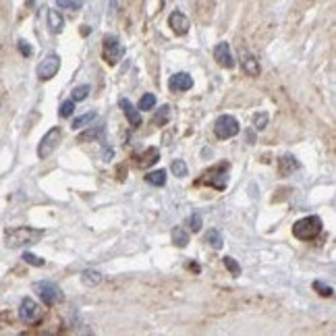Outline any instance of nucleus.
<instances>
[{"mask_svg": "<svg viewBox=\"0 0 336 336\" xmlns=\"http://www.w3.org/2000/svg\"><path fill=\"white\" fill-rule=\"evenodd\" d=\"M42 237H44V230L31 228V226H19V228H11L5 232V245L9 249H17L23 245H33Z\"/></svg>", "mask_w": 336, "mask_h": 336, "instance_id": "nucleus-1", "label": "nucleus"}, {"mask_svg": "<svg viewBox=\"0 0 336 336\" xmlns=\"http://www.w3.org/2000/svg\"><path fill=\"white\" fill-rule=\"evenodd\" d=\"M322 232V218L320 216H305L293 224V234L301 241H311Z\"/></svg>", "mask_w": 336, "mask_h": 336, "instance_id": "nucleus-2", "label": "nucleus"}, {"mask_svg": "<svg viewBox=\"0 0 336 336\" xmlns=\"http://www.w3.org/2000/svg\"><path fill=\"white\" fill-rule=\"evenodd\" d=\"M239 131H241L239 121L234 119V116H230V114L218 116L216 123H214V133H216L218 139H230V137L237 135Z\"/></svg>", "mask_w": 336, "mask_h": 336, "instance_id": "nucleus-3", "label": "nucleus"}, {"mask_svg": "<svg viewBox=\"0 0 336 336\" xmlns=\"http://www.w3.org/2000/svg\"><path fill=\"white\" fill-rule=\"evenodd\" d=\"M33 289H36L38 297L42 299V303L48 305V307H52V305L58 303V301H62V291L56 287L54 282H50V280L36 282V284H33Z\"/></svg>", "mask_w": 336, "mask_h": 336, "instance_id": "nucleus-4", "label": "nucleus"}, {"mask_svg": "<svg viewBox=\"0 0 336 336\" xmlns=\"http://www.w3.org/2000/svg\"><path fill=\"white\" fill-rule=\"evenodd\" d=\"M60 139H62V131H60V127H52V129H50V131L46 133V135L42 137V141H40V145H38V158H42V160L48 158V156L58 147Z\"/></svg>", "mask_w": 336, "mask_h": 336, "instance_id": "nucleus-5", "label": "nucleus"}, {"mask_svg": "<svg viewBox=\"0 0 336 336\" xmlns=\"http://www.w3.org/2000/svg\"><path fill=\"white\" fill-rule=\"evenodd\" d=\"M60 69V56L58 54H48L40 64H38V69H36V75L38 79L42 81H48V79H52Z\"/></svg>", "mask_w": 336, "mask_h": 336, "instance_id": "nucleus-6", "label": "nucleus"}, {"mask_svg": "<svg viewBox=\"0 0 336 336\" xmlns=\"http://www.w3.org/2000/svg\"><path fill=\"white\" fill-rule=\"evenodd\" d=\"M19 317H21V322H25V324H36V322H40V317H42V309H40V305L33 299L25 297L21 301V305H19Z\"/></svg>", "mask_w": 336, "mask_h": 336, "instance_id": "nucleus-7", "label": "nucleus"}, {"mask_svg": "<svg viewBox=\"0 0 336 336\" xmlns=\"http://www.w3.org/2000/svg\"><path fill=\"white\" fill-rule=\"evenodd\" d=\"M123 54H125L123 44L114 36H106L104 38V58H106V62L108 64H116L123 58Z\"/></svg>", "mask_w": 336, "mask_h": 336, "instance_id": "nucleus-8", "label": "nucleus"}, {"mask_svg": "<svg viewBox=\"0 0 336 336\" xmlns=\"http://www.w3.org/2000/svg\"><path fill=\"white\" fill-rule=\"evenodd\" d=\"M228 164H218L216 168H212V171L206 175L208 177V183L212 185V187H216V189H224L226 187V183H228Z\"/></svg>", "mask_w": 336, "mask_h": 336, "instance_id": "nucleus-9", "label": "nucleus"}, {"mask_svg": "<svg viewBox=\"0 0 336 336\" xmlns=\"http://www.w3.org/2000/svg\"><path fill=\"white\" fill-rule=\"evenodd\" d=\"M214 58H216V62L220 66H224V69H232V66H234V58L230 54V46L226 42H220L214 48Z\"/></svg>", "mask_w": 336, "mask_h": 336, "instance_id": "nucleus-10", "label": "nucleus"}, {"mask_svg": "<svg viewBox=\"0 0 336 336\" xmlns=\"http://www.w3.org/2000/svg\"><path fill=\"white\" fill-rule=\"evenodd\" d=\"M168 25L173 27V31L177 33V36H185V33L189 31V27H191L189 19H187V17H185L181 11H175L171 17H168Z\"/></svg>", "mask_w": 336, "mask_h": 336, "instance_id": "nucleus-11", "label": "nucleus"}, {"mask_svg": "<svg viewBox=\"0 0 336 336\" xmlns=\"http://www.w3.org/2000/svg\"><path fill=\"white\" fill-rule=\"evenodd\" d=\"M241 66H243V71L249 75V77H258L260 75V60L251 54V52H247V50H241Z\"/></svg>", "mask_w": 336, "mask_h": 336, "instance_id": "nucleus-12", "label": "nucleus"}, {"mask_svg": "<svg viewBox=\"0 0 336 336\" xmlns=\"http://www.w3.org/2000/svg\"><path fill=\"white\" fill-rule=\"evenodd\" d=\"M168 86H171L173 92H187V90L193 88V77L189 73H177V75L171 77Z\"/></svg>", "mask_w": 336, "mask_h": 336, "instance_id": "nucleus-13", "label": "nucleus"}, {"mask_svg": "<svg viewBox=\"0 0 336 336\" xmlns=\"http://www.w3.org/2000/svg\"><path fill=\"white\" fill-rule=\"evenodd\" d=\"M119 106H121V110L125 112V116L129 119V123H131L133 127H139V125H141V114L135 110V106L131 104V100L121 98V100H119Z\"/></svg>", "mask_w": 336, "mask_h": 336, "instance_id": "nucleus-14", "label": "nucleus"}, {"mask_svg": "<svg viewBox=\"0 0 336 336\" xmlns=\"http://www.w3.org/2000/svg\"><path fill=\"white\" fill-rule=\"evenodd\" d=\"M48 27H50V31H52V33H60L62 27H64L62 15H60L58 11H54V9L48 11Z\"/></svg>", "mask_w": 336, "mask_h": 336, "instance_id": "nucleus-15", "label": "nucleus"}, {"mask_svg": "<svg viewBox=\"0 0 336 336\" xmlns=\"http://www.w3.org/2000/svg\"><path fill=\"white\" fill-rule=\"evenodd\" d=\"M100 282H102V274H100L98 270H86L81 274V284H83V287H88V289L98 287Z\"/></svg>", "mask_w": 336, "mask_h": 336, "instance_id": "nucleus-16", "label": "nucleus"}, {"mask_svg": "<svg viewBox=\"0 0 336 336\" xmlns=\"http://www.w3.org/2000/svg\"><path fill=\"white\" fill-rule=\"evenodd\" d=\"M278 168H280V175H291L293 171H297L299 168V160L295 156H282V160L278 162Z\"/></svg>", "mask_w": 336, "mask_h": 336, "instance_id": "nucleus-17", "label": "nucleus"}, {"mask_svg": "<svg viewBox=\"0 0 336 336\" xmlns=\"http://www.w3.org/2000/svg\"><path fill=\"white\" fill-rule=\"evenodd\" d=\"M145 181L149 185H154V187H164V185H166V171L160 168V171L149 173V175H145Z\"/></svg>", "mask_w": 336, "mask_h": 336, "instance_id": "nucleus-18", "label": "nucleus"}, {"mask_svg": "<svg viewBox=\"0 0 336 336\" xmlns=\"http://www.w3.org/2000/svg\"><path fill=\"white\" fill-rule=\"evenodd\" d=\"M206 243H208V245H212L214 249H222V245H224L222 232L218 230V228H212V230L206 234Z\"/></svg>", "mask_w": 336, "mask_h": 336, "instance_id": "nucleus-19", "label": "nucleus"}, {"mask_svg": "<svg viewBox=\"0 0 336 336\" xmlns=\"http://www.w3.org/2000/svg\"><path fill=\"white\" fill-rule=\"evenodd\" d=\"M173 243H175L179 249H185V247L189 245V234L185 232L181 226H177V228L173 230Z\"/></svg>", "mask_w": 336, "mask_h": 336, "instance_id": "nucleus-20", "label": "nucleus"}, {"mask_svg": "<svg viewBox=\"0 0 336 336\" xmlns=\"http://www.w3.org/2000/svg\"><path fill=\"white\" fill-rule=\"evenodd\" d=\"M98 116V112L96 110H90V112H86V114H81V116H77V119L73 121V129L77 131V129H83V127H88L94 119Z\"/></svg>", "mask_w": 336, "mask_h": 336, "instance_id": "nucleus-21", "label": "nucleus"}, {"mask_svg": "<svg viewBox=\"0 0 336 336\" xmlns=\"http://www.w3.org/2000/svg\"><path fill=\"white\" fill-rule=\"evenodd\" d=\"M90 92H92L90 86H77V88H73V92H71V100H73V102H83V100L90 96Z\"/></svg>", "mask_w": 336, "mask_h": 336, "instance_id": "nucleus-22", "label": "nucleus"}, {"mask_svg": "<svg viewBox=\"0 0 336 336\" xmlns=\"http://www.w3.org/2000/svg\"><path fill=\"white\" fill-rule=\"evenodd\" d=\"M160 160V149L158 147H149L147 152H145V156H143V160H141V166H152V164H156Z\"/></svg>", "mask_w": 336, "mask_h": 336, "instance_id": "nucleus-23", "label": "nucleus"}, {"mask_svg": "<svg viewBox=\"0 0 336 336\" xmlns=\"http://www.w3.org/2000/svg\"><path fill=\"white\" fill-rule=\"evenodd\" d=\"M222 262H224V266L228 268V272H230L232 276H239V274H241V266H239V262L234 260V258L224 256V258H222Z\"/></svg>", "mask_w": 336, "mask_h": 336, "instance_id": "nucleus-24", "label": "nucleus"}, {"mask_svg": "<svg viewBox=\"0 0 336 336\" xmlns=\"http://www.w3.org/2000/svg\"><path fill=\"white\" fill-rule=\"evenodd\" d=\"M156 106V96L154 94H143L139 100V110H152Z\"/></svg>", "mask_w": 336, "mask_h": 336, "instance_id": "nucleus-25", "label": "nucleus"}, {"mask_svg": "<svg viewBox=\"0 0 336 336\" xmlns=\"http://www.w3.org/2000/svg\"><path fill=\"white\" fill-rule=\"evenodd\" d=\"M171 171L175 173V177L183 179V177H187V164H185V160H175L171 164Z\"/></svg>", "mask_w": 336, "mask_h": 336, "instance_id": "nucleus-26", "label": "nucleus"}, {"mask_svg": "<svg viewBox=\"0 0 336 336\" xmlns=\"http://www.w3.org/2000/svg\"><path fill=\"white\" fill-rule=\"evenodd\" d=\"M313 291H317V295H322V297H332L334 295L332 287H328V284L322 282V280H315L313 282Z\"/></svg>", "mask_w": 336, "mask_h": 336, "instance_id": "nucleus-27", "label": "nucleus"}, {"mask_svg": "<svg viewBox=\"0 0 336 336\" xmlns=\"http://www.w3.org/2000/svg\"><path fill=\"white\" fill-rule=\"evenodd\" d=\"M73 110H75V102H73V100H66V102H62V104H60L58 114L62 116V119H69V116L73 114Z\"/></svg>", "mask_w": 336, "mask_h": 336, "instance_id": "nucleus-28", "label": "nucleus"}, {"mask_svg": "<svg viewBox=\"0 0 336 336\" xmlns=\"http://www.w3.org/2000/svg\"><path fill=\"white\" fill-rule=\"evenodd\" d=\"M168 116H171V106H162L160 112L156 114L154 123H156V125H166V123H168Z\"/></svg>", "mask_w": 336, "mask_h": 336, "instance_id": "nucleus-29", "label": "nucleus"}, {"mask_svg": "<svg viewBox=\"0 0 336 336\" xmlns=\"http://www.w3.org/2000/svg\"><path fill=\"white\" fill-rule=\"evenodd\" d=\"M23 260H25V264H29V266H36V268H42V266L46 264L42 258H38V256L29 254V251H25V254H23Z\"/></svg>", "mask_w": 336, "mask_h": 336, "instance_id": "nucleus-30", "label": "nucleus"}, {"mask_svg": "<svg viewBox=\"0 0 336 336\" xmlns=\"http://www.w3.org/2000/svg\"><path fill=\"white\" fill-rule=\"evenodd\" d=\"M266 125H268V114H266V112H260V114L254 116V127H256L258 131L266 129Z\"/></svg>", "mask_w": 336, "mask_h": 336, "instance_id": "nucleus-31", "label": "nucleus"}, {"mask_svg": "<svg viewBox=\"0 0 336 336\" xmlns=\"http://www.w3.org/2000/svg\"><path fill=\"white\" fill-rule=\"evenodd\" d=\"M56 5H58L60 9H81L79 0H56Z\"/></svg>", "mask_w": 336, "mask_h": 336, "instance_id": "nucleus-32", "label": "nucleus"}, {"mask_svg": "<svg viewBox=\"0 0 336 336\" xmlns=\"http://www.w3.org/2000/svg\"><path fill=\"white\" fill-rule=\"evenodd\" d=\"M189 224H191V230H193V232H199V230H201V214L195 212V214L191 216Z\"/></svg>", "mask_w": 336, "mask_h": 336, "instance_id": "nucleus-33", "label": "nucleus"}, {"mask_svg": "<svg viewBox=\"0 0 336 336\" xmlns=\"http://www.w3.org/2000/svg\"><path fill=\"white\" fill-rule=\"evenodd\" d=\"M19 50H21L23 56H31V54H33V48H31L29 42H25V40H19Z\"/></svg>", "mask_w": 336, "mask_h": 336, "instance_id": "nucleus-34", "label": "nucleus"}, {"mask_svg": "<svg viewBox=\"0 0 336 336\" xmlns=\"http://www.w3.org/2000/svg\"><path fill=\"white\" fill-rule=\"evenodd\" d=\"M112 154H114L112 149H106V152H104V160H110V158H112Z\"/></svg>", "mask_w": 336, "mask_h": 336, "instance_id": "nucleus-35", "label": "nucleus"}, {"mask_svg": "<svg viewBox=\"0 0 336 336\" xmlns=\"http://www.w3.org/2000/svg\"><path fill=\"white\" fill-rule=\"evenodd\" d=\"M189 268H191V270H195V272H199V270H201V268H199L197 264H189Z\"/></svg>", "mask_w": 336, "mask_h": 336, "instance_id": "nucleus-36", "label": "nucleus"}, {"mask_svg": "<svg viewBox=\"0 0 336 336\" xmlns=\"http://www.w3.org/2000/svg\"><path fill=\"white\" fill-rule=\"evenodd\" d=\"M33 5V0H27V7H31Z\"/></svg>", "mask_w": 336, "mask_h": 336, "instance_id": "nucleus-37", "label": "nucleus"}]
</instances>
